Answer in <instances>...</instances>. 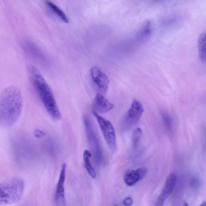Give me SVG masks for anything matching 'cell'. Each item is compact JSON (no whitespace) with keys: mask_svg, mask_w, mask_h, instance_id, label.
I'll list each match as a JSON object with an SVG mask.
<instances>
[{"mask_svg":"<svg viewBox=\"0 0 206 206\" xmlns=\"http://www.w3.org/2000/svg\"><path fill=\"white\" fill-rule=\"evenodd\" d=\"M23 100L19 89L11 86L3 89L0 95V123L9 128L16 123L22 110Z\"/></svg>","mask_w":206,"mask_h":206,"instance_id":"obj_1","label":"cell"},{"mask_svg":"<svg viewBox=\"0 0 206 206\" xmlns=\"http://www.w3.org/2000/svg\"><path fill=\"white\" fill-rule=\"evenodd\" d=\"M29 73L31 83L47 112L54 120H60L61 114L52 90L47 81L34 66L29 67Z\"/></svg>","mask_w":206,"mask_h":206,"instance_id":"obj_2","label":"cell"},{"mask_svg":"<svg viewBox=\"0 0 206 206\" xmlns=\"http://www.w3.org/2000/svg\"><path fill=\"white\" fill-rule=\"evenodd\" d=\"M25 183L19 177L11 179L0 185V204L5 206L18 202L24 195Z\"/></svg>","mask_w":206,"mask_h":206,"instance_id":"obj_3","label":"cell"},{"mask_svg":"<svg viewBox=\"0 0 206 206\" xmlns=\"http://www.w3.org/2000/svg\"><path fill=\"white\" fill-rule=\"evenodd\" d=\"M144 112L142 104L137 100L134 99L127 113L122 119L120 124L122 131H128L136 124Z\"/></svg>","mask_w":206,"mask_h":206,"instance_id":"obj_4","label":"cell"},{"mask_svg":"<svg viewBox=\"0 0 206 206\" xmlns=\"http://www.w3.org/2000/svg\"><path fill=\"white\" fill-rule=\"evenodd\" d=\"M92 113L99 124L108 148L111 151H115L117 150L116 135L112 124L96 112L92 111Z\"/></svg>","mask_w":206,"mask_h":206,"instance_id":"obj_5","label":"cell"},{"mask_svg":"<svg viewBox=\"0 0 206 206\" xmlns=\"http://www.w3.org/2000/svg\"><path fill=\"white\" fill-rule=\"evenodd\" d=\"M84 121L85 130L89 144L94 153L96 161L99 163L101 161L103 154L99 141L95 132L92 124L88 116H84Z\"/></svg>","mask_w":206,"mask_h":206,"instance_id":"obj_6","label":"cell"},{"mask_svg":"<svg viewBox=\"0 0 206 206\" xmlns=\"http://www.w3.org/2000/svg\"><path fill=\"white\" fill-rule=\"evenodd\" d=\"M90 72L92 81L99 91L102 93L107 92L109 84V79L107 76L96 67H92Z\"/></svg>","mask_w":206,"mask_h":206,"instance_id":"obj_7","label":"cell"},{"mask_svg":"<svg viewBox=\"0 0 206 206\" xmlns=\"http://www.w3.org/2000/svg\"><path fill=\"white\" fill-rule=\"evenodd\" d=\"M66 168V164H63L61 169L58 182L57 184L54 195V200L56 206H66L65 187Z\"/></svg>","mask_w":206,"mask_h":206,"instance_id":"obj_8","label":"cell"},{"mask_svg":"<svg viewBox=\"0 0 206 206\" xmlns=\"http://www.w3.org/2000/svg\"><path fill=\"white\" fill-rule=\"evenodd\" d=\"M114 107L113 104L104 97L102 95L97 93L92 104L93 112L97 113H105L112 110Z\"/></svg>","mask_w":206,"mask_h":206,"instance_id":"obj_9","label":"cell"},{"mask_svg":"<svg viewBox=\"0 0 206 206\" xmlns=\"http://www.w3.org/2000/svg\"><path fill=\"white\" fill-rule=\"evenodd\" d=\"M148 172L145 167H142L136 170H129L124 176V181L128 186H132L143 178Z\"/></svg>","mask_w":206,"mask_h":206,"instance_id":"obj_10","label":"cell"},{"mask_svg":"<svg viewBox=\"0 0 206 206\" xmlns=\"http://www.w3.org/2000/svg\"><path fill=\"white\" fill-rule=\"evenodd\" d=\"M177 182V177L175 173H170L167 177L164 187L159 197L158 202L163 204L165 200L169 196L175 188Z\"/></svg>","mask_w":206,"mask_h":206,"instance_id":"obj_11","label":"cell"},{"mask_svg":"<svg viewBox=\"0 0 206 206\" xmlns=\"http://www.w3.org/2000/svg\"><path fill=\"white\" fill-rule=\"evenodd\" d=\"M46 4L50 10H52V12L58 17L63 22L66 23L69 22V19L68 17L66 15L65 13L58 6L49 1H46Z\"/></svg>","mask_w":206,"mask_h":206,"instance_id":"obj_12","label":"cell"},{"mask_svg":"<svg viewBox=\"0 0 206 206\" xmlns=\"http://www.w3.org/2000/svg\"><path fill=\"white\" fill-rule=\"evenodd\" d=\"M91 153L88 150H86L84 153V166L86 170L88 172L89 175L93 178H95L96 177V173L95 170L93 168L90 161V158L91 157Z\"/></svg>","mask_w":206,"mask_h":206,"instance_id":"obj_13","label":"cell"},{"mask_svg":"<svg viewBox=\"0 0 206 206\" xmlns=\"http://www.w3.org/2000/svg\"><path fill=\"white\" fill-rule=\"evenodd\" d=\"M198 48L200 58L202 61L206 62V33L200 36Z\"/></svg>","mask_w":206,"mask_h":206,"instance_id":"obj_14","label":"cell"},{"mask_svg":"<svg viewBox=\"0 0 206 206\" xmlns=\"http://www.w3.org/2000/svg\"><path fill=\"white\" fill-rule=\"evenodd\" d=\"M142 135V131L140 128H137L134 130L132 137V146L133 150H135L137 148Z\"/></svg>","mask_w":206,"mask_h":206,"instance_id":"obj_15","label":"cell"},{"mask_svg":"<svg viewBox=\"0 0 206 206\" xmlns=\"http://www.w3.org/2000/svg\"><path fill=\"white\" fill-rule=\"evenodd\" d=\"M152 30V26L150 22H147L145 24L140 32L141 36L145 37L149 35L151 33Z\"/></svg>","mask_w":206,"mask_h":206,"instance_id":"obj_16","label":"cell"},{"mask_svg":"<svg viewBox=\"0 0 206 206\" xmlns=\"http://www.w3.org/2000/svg\"><path fill=\"white\" fill-rule=\"evenodd\" d=\"M162 117L166 128L168 130L170 131L172 129V123L170 116L167 113H164L162 114Z\"/></svg>","mask_w":206,"mask_h":206,"instance_id":"obj_17","label":"cell"},{"mask_svg":"<svg viewBox=\"0 0 206 206\" xmlns=\"http://www.w3.org/2000/svg\"><path fill=\"white\" fill-rule=\"evenodd\" d=\"M34 135L35 137L38 138H40L46 136V134L45 132L41 130L36 129L34 131Z\"/></svg>","mask_w":206,"mask_h":206,"instance_id":"obj_18","label":"cell"},{"mask_svg":"<svg viewBox=\"0 0 206 206\" xmlns=\"http://www.w3.org/2000/svg\"><path fill=\"white\" fill-rule=\"evenodd\" d=\"M133 200L131 197H128L123 200V204L126 206H130L132 205Z\"/></svg>","mask_w":206,"mask_h":206,"instance_id":"obj_19","label":"cell"},{"mask_svg":"<svg viewBox=\"0 0 206 206\" xmlns=\"http://www.w3.org/2000/svg\"><path fill=\"white\" fill-rule=\"evenodd\" d=\"M200 206H206V202H203Z\"/></svg>","mask_w":206,"mask_h":206,"instance_id":"obj_20","label":"cell"},{"mask_svg":"<svg viewBox=\"0 0 206 206\" xmlns=\"http://www.w3.org/2000/svg\"><path fill=\"white\" fill-rule=\"evenodd\" d=\"M183 206H189L187 203H184L183 205Z\"/></svg>","mask_w":206,"mask_h":206,"instance_id":"obj_21","label":"cell"}]
</instances>
